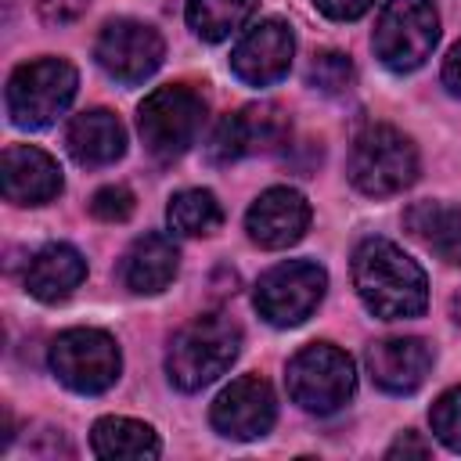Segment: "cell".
I'll return each instance as SVG.
<instances>
[{"instance_id": "6", "label": "cell", "mask_w": 461, "mask_h": 461, "mask_svg": "<svg viewBox=\"0 0 461 461\" xmlns=\"http://www.w3.org/2000/svg\"><path fill=\"white\" fill-rule=\"evenodd\" d=\"M439 43V14L432 0H385L378 11L371 47L393 72H414Z\"/></svg>"}, {"instance_id": "23", "label": "cell", "mask_w": 461, "mask_h": 461, "mask_svg": "<svg viewBox=\"0 0 461 461\" xmlns=\"http://www.w3.org/2000/svg\"><path fill=\"white\" fill-rule=\"evenodd\" d=\"M256 4L259 0H187V25L202 40L216 43V40H227L230 32H238L252 18Z\"/></svg>"}, {"instance_id": "18", "label": "cell", "mask_w": 461, "mask_h": 461, "mask_svg": "<svg viewBox=\"0 0 461 461\" xmlns=\"http://www.w3.org/2000/svg\"><path fill=\"white\" fill-rule=\"evenodd\" d=\"M83 277H86V259L79 256V249L54 241L32 256L25 270V288L40 303H61L83 285Z\"/></svg>"}, {"instance_id": "20", "label": "cell", "mask_w": 461, "mask_h": 461, "mask_svg": "<svg viewBox=\"0 0 461 461\" xmlns=\"http://www.w3.org/2000/svg\"><path fill=\"white\" fill-rule=\"evenodd\" d=\"M90 447L97 457H108V461H151L162 450L151 425H144L137 418H115V414L101 418L94 425Z\"/></svg>"}, {"instance_id": "11", "label": "cell", "mask_w": 461, "mask_h": 461, "mask_svg": "<svg viewBox=\"0 0 461 461\" xmlns=\"http://www.w3.org/2000/svg\"><path fill=\"white\" fill-rule=\"evenodd\" d=\"M288 115L277 104H245L241 112L220 119V126L212 130L209 140V158L212 162H234L245 155H263V151H277L281 144H288Z\"/></svg>"}, {"instance_id": "22", "label": "cell", "mask_w": 461, "mask_h": 461, "mask_svg": "<svg viewBox=\"0 0 461 461\" xmlns=\"http://www.w3.org/2000/svg\"><path fill=\"white\" fill-rule=\"evenodd\" d=\"M166 220H169V227H173L176 234L202 238V234L220 230L223 209H220V202H216L212 191H205V187H187V191H176V194L169 198Z\"/></svg>"}, {"instance_id": "5", "label": "cell", "mask_w": 461, "mask_h": 461, "mask_svg": "<svg viewBox=\"0 0 461 461\" xmlns=\"http://www.w3.org/2000/svg\"><path fill=\"white\" fill-rule=\"evenodd\" d=\"M202 122H205V101L184 83H166L151 90L137 108L140 140L158 162L180 158L198 140Z\"/></svg>"}, {"instance_id": "7", "label": "cell", "mask_w": 461, "mask_h": 461, "mask_svg": "<svg viewBox=\"0 0 461 461\" xmlns=\"http://www.w3.org/2000/svg\"><path fill=\"white\" fill-rule=\"evenodd\" d=\"M285 385L288 396L310 411V414H335L339 407H346V400L357 389V367L353 360L331 346V342H313L303 346L285 371Z\"/></svg>"}, {"instance_id": "10", "label": "cell", "mask_w": 461, "mask_h": 461, "mask_svg": "<svg viewBox=\"0 0 461 461\" xmlns=\"http://www.w3.org/2000/svg\"><path fill=\"white\" fill-rule=\"evenodd\" d=\"M162 54H166L162 36L148 22H137V18L108 22L94 43L97 65L119 83H144L162 65Z\"/></svg>"}, {"instance_id": "26", "label": "cell", "mask_w": 461, "mask_h": 461, "mask_svg": "<svg viewBox=\"0 0 461 461\" xmlns=\"http://www.w3.org/2000/svg\"><path fill=\"white\" fill-rule=\"evenodd\" d=\"M90 212H94L101 223H122V220H130V212H133V191L122 187V184H108V187H101V191L90 198Z\"/></svg>"}, {"instance_id": "8", "label": "cell", "mask_w": 461, "mask_h": 461, "mask_svg": "<svg viewBox=\"0 0 461 461\" xmlns=\"http://www.w3.org/2000/svg\"><path fill=\"white\" fill-rule=\"evenodd\" d=\"M50 371L76 393H104L119 382L122 353L101 328H68L50 342Z\"/></svg>"}, {"instance_id": "25", "label": "cell", "mask_w": 461, "mask_h": 461, "mask_svg": "<svg viewBox=\"0 0 461 461\" xmlns=\"http://www.w3.org/2000/svg\"><path fill=\"white\" fill-rule=\"evenodd\" d=\"M432 432H436V439L443 443V447H450V450H457L461 454V385H454V389H447L436 403H432Z\"/></svg>"}, {"instance_id": "2", "label": "cell", "mask_w": 461, "mask_h": 461, "mask_svg": "<svg viewBox=\"0 0 461 461\" xmlns=\"http://www.w3.org/2000/svg\"><path fill=\"white\" fill-rule=\"evenodd\" d=\"M241 353V328L227 313H202L184 324L166 353V375L176 389L198 393L216 382Z\"/></svg>"}, {"instance_id": "12", "label": "cell", "mask_w": 461, "mask_h": 461, "mask_svg": "<svg viewBox=\"0 0 461 461\" xmlns=\"http://www.w3.org/2000/svg\"><path fill=\"white\" fill-rule=\"evenodd\" d=\"M277 418V403H274V389L267 378L259 375H241L234 378L209 411V421L220 436L227 439H259L270 432Z\"/></svg>"}, {"instance_id": "15", "label": "cell", "mask_w": 461, "mask_h": 461, "mask_svg": "<svg viewBox=\"0 0 461 461\" xmlns=\"http://www.w3.org/2000/svg\"><path fill=\"white\" fill-rule=\"evenodd\" d=\"M0 191L11 205H47L61 194V166L32 144H11L0 158Z\"/></svg>"}, {"instance_id": "29", "label": "cell", "mask_w": 461, "mask_h": 461, "mask_svg": "<svg viewBox=\"0 0 461 461\" xmlns=\"http://www.w3.org/2000/svg\"><path fill=\"white\" fill-rule=\"evenodd\" d=\"M432 454V447L425 443V439H418L414 432H403L389 450H385V457H429Z\"/></svg>"}, {"instance_id": "14", "label": "cell", "mask_w": 461, "mask_h": 461, "mask_svg": "<svg viewBox=\"0 0 461 461\" xmlns=\"http://www.w3.org/2000/svg\"><path fill=\"white\" fill-rule=\"evenodd\" d=\"M310 227V202L295 187H267L245 212V230L259 249H288Z\"/></svg>"}, {"instance_id": "30", "label": "cell", "mask_w": 461, "mask_h": 461, "mask_svg": "<svg viewBox=\"0 0 461 461\" xmlns=\"http://www.w3.org/2000/svg\"><path fill=\"white\" fill-rule=\"evenodd\" d=\"M443 86L454 97H461V43H454L450 54L443 58Z\"/></svg>"}, {"instance_id": "21", "label": "cell", "mask_w": 461, "mask_h": 461, "mask_svg": "<svg viewBox=\"0 0 461 461\" xmlns=\"http://www.w3.org/2000/svg\"><path fill=\"white\" fill-rule=\"evenodd\" d=\"M407 227L443 263L461 267V209H450L439 202H418L407 209Z\"/></svg>"}, {"instance_id": "13", "label": "cell", "mask_w": 461, "mask_h": 461, "mask_svg": "<svg viewBox=\"0 0 461 461\" xmlns=\"http://www.w3.org/2000/svg\"><path fill=\"white\" fill-rule=\"evenodd\" d=\"M292 54H295L292 25H285L281 18H267L238 40V47L230 50V72L249 86H270L281 76H288Z\"/></svg>"}, {"instance_id": "16", "label": "cell", "mask_w": 461, "mask_h": 461, "mask_svg": "<svg viewBox=\"0 0 461 461\" xmlns=\"http://www.w3.org/2000/svg\"><path fill=\"white\" fill-rule=\"evenodd\" d=\"M367 371L385 393H414L432 371V349L421 339H382L367 346Z\"/></svg>"}, {"instance_id": "17", "label": "cell", "mask_w": 461, "mask_h": 461, "mask_svg": "<svg viewBox=\"0 0 461 461\" xmlns=\"http://www.w3.org/2000/svg\"><path fill=\"white\" fill-rule=\"evenodd\" d=\"M65 144L79 166L97 169V166H112L115 158H122L126 130L108 108H90V112L72 115V122L65 130Z\"/></svg>"}, {"instance_id": "9", "label": "cell", "mask_w": 461, "mask_h": 461, "mask_svg": "<svg viewBox=\"0 0 461 461\" xmlns=\"http://www.w3.org/2000/svg\"><path fill=\"white\" fill-rule=\"evenodd\" d=\"M328 274L310 259H288L270 267L256 285V310L274 328L303 324L324 299Z\"/></svg>"}, {"instance_id": "31", "label": "cell", "mask_w": 461, "mask_h": 461, "mask_svg": "<svg viewBox=\"0 0 461 461\" xmlns=\"http://www.w3.org/2000/svg\"><path fill=\"white\" fill-rule=\"evenodd\" d=\"M450 317H454V321L461 324V292H457V295L450 299Z\"/></svg>"}, {"instance_id": "19", "label": "cell", "mask_w": 461, "mask_h": 461, "mask_svg": "<svg viewBox=\"0 0 461 461\" xmlns=\"http://www.w3.org/2000/svg\"><path fill=\"white\" fill-rule=\"evenodd\" d=\"M176 267H180V252H176L173 238L144 234L130 245V252L122 259V281L137 295H155V292L169 288V281L176 277Z\"/></svg>"}, {"instance_id": "27", "label": "cell", "mask_w": 461, "mask_h": 461, "mask_svg": "<svg viewBox=\"0 0 461 461\" xmlns=\"http://www.w3.org/2000/svg\"><path fill=\"white\" fill-rule=\"evenodd\" d=\"M86 7H90V0H40V14H43V22H50V25L76 22Z\"/></svg>"}, {"instance_id": "4", "label": "cell", "mask_w": 461, "mask_h": 461, "mask_svg": "<svg viewBox=\"0 0 461 461\" xmlns=\"http://www.w3.org/2000/svg\"><path fill=\"white\" fill-rule=\"evenodd\" d=\"M79 76L65 58H36L11 72L7 79V115L22 130L50 126L76 97Z\"/></svg>"}, {"instance_id": "28", "label": "cell", "mask_w": 461, "mask_h": 461, "mask_svg": "<svg viewBox=\"0 0 461 461\" xmlns=\"http://www.w3.org/2000/svg\"><path fill=\"white\" fill-rule=\"evenodd\" d=\"M321 14L335 18V22H353L360 14H367L375 7V0H313Z\"/></svg>"}, {"instance_id": "3", "label": "cell", "mask_w": 461, "mask_h": 461, "mask_svg": "<svg viewBox=\"0 0 461 461\" xmlns=\"http://www.w3.org/2000/svg\"><path fill=\"white\" fill-rule=\"evenodd\" d=\"M418 176V148L396 126L375 122L357 133L349 148V180L371 198L400 194Z\"/></svg>"}, {"instance_id": "24", "label": "cell", "mask_w": 461, "mask_h": 461, "mask_svg": "<svg viewBox=\"0 0 461 461\" xmlns=\"http://www.w3.org/2000/svg\"><path fill=\"white\" fill-rule=\"evenodd\" d=\"M306 79L313 90L321 94H342L353 86V61L342 54V50H321L310 68H306Z\"/></svg>"}, {"instance_id": "1", "label": "cell", "mask_w": 461, "mask_h": 461, "mask_svg": "<svg viewBox=\"0 0 461 461\" xmlns=\"http://www.w3.org/2000/svg\"><path fill=\"white\" fill-rule=\"evenodd\" d=\"M353 288L360 303L382 321L418 317L429 306L425 270L393 241L364 238L353 252Z\"/></svg>"}]
</instances>
